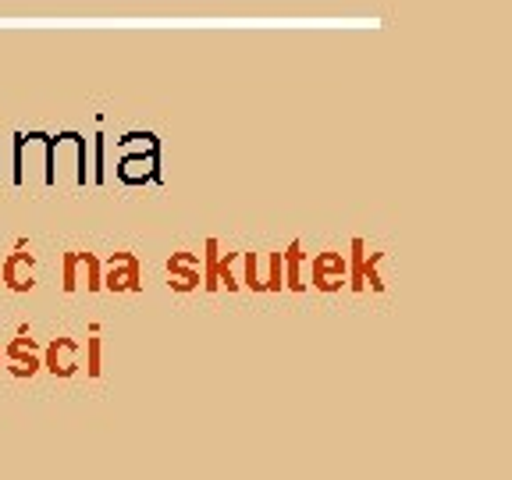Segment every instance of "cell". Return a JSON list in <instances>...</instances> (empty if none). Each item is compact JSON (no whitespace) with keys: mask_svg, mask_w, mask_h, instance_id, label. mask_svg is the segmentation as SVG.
Masks as SVG:
<instances>
[{"mask_svg":"<svg viewBox=\"0 0 512 480\" xmlns=\"http://www.w3.org/2000/svg\"><path fill=\"white\" fill-rule=\"evenodd\" d=\"M96 185H104V136H96V168L89 171Z\"/></svg>","mask_w":512,"mask_h":480,"instance_id":"obj_20","label":"cell"},{"mask_svg":"<svg viewBox=\"0 0 512 480\" xmlns=\"http://www.w3.org/2000/svg\"><path fill=\"white\" fill-rule=\"evenodd\" d=\"M242 278L239 285H246L249 292H264V274H260V256L256 253H242Z\"/></svg>","mask_w":512,"mask_h":480,"instance_id":"obj_15","label":"cell"},{"mask_svg":"<svg viewBox=\"0 0 512 480\" xmlns=\"http://www.w3.org/2000/svg\"><path fill=\"white\" fill-rule=\"evenodd\" d=\"M96 324H93V335L86 338V374L89 377H100L104 374V342H100V335H96Z\"/></svg>","mask_w":512,"mask_h":480,"instance_id":"obj_16","label":"cell"},{"mask_svg":"<svg viewBox=\"0 0 512 480\" xmlns=\"http://www.w3.org/2000/svg\"><path fill=\"white\" fill-rule=\"evenodd\" d=\"M264 274V292H281L285 288V267H281V253H267V271Z\"/></svg>","mask_w":512,"mask_h":480,"instance_id":"obj_18","label":"cell"},{"mask_svg":"<svg viewBox=\"0 0 512 480\" xmlns=\"http://www.w3.org/2000/svg\"><path fill=\"white\" fill-rule=\"evenodd\" d=\"M79 352H82V345L75 342V338H68V335H61V338H54V342L43 349V370L47 374H54V377H75L79 374Z\"/></svg>","mask_w":512,"mask_h":480,"instance_id":"obj_7","label":"cell"},{"mask_svg":"<svg viewBox=\"0 0 512 480\" xmlns=\"http://www.w3.org/2000/svg\"><path fill=\"white\" fill-rule=\"evenodd\" d=\"M168 285L171 292H196L203 285V271H200V253H189V249H178L168 260Z\"/></svg>","mask_w":512,"mask_h":480,"instance_id":"obj_8","label":"cell"},{"mask_svg":"<svg viewBox=\"0 0 512 480\" xmlns=\"http://www.w3.org/2000/svg\"><path fill=\"white\" fill-rule=\"evenodd\" d=\"M43 370V360H29V363H8L11 377H36Z\"/></svg>","mask_w":512,"mask_h":480,"instance_id":"obj_19","label":"cell"},{"mask_svg":"<svg viewBox=\"0 0 512 480\" xmlns=\"http://www.w3.org/2000/svg\"><path fill=\"white\" fill-rule=\"evenodd\" d=\"M40 168V182L54 185V160H50V136L47 132H18L15 136V171H11V178H15V185L22 189L25 185V168Z\"/></svg>","mask_w":512,"mask_h":480,"instance_id":"obj_1","label":"cell"},{"mask_svg":"<svg viewBox=\"0 0 512 480\" xmlns=\"http://www.w3.org/2000/svg\"><path fill=\"white\" fill-rule=\"evenodd\" d=\"M0 281H4V288H11V292H32V288H36V253H25V249L18 246L15 253L4 256Z\"/></svg>","mask_w":512,"mask_h":480,"instance_id":"obj_6","label":"cell"},{"mask_svg":"<svg viewBox=\"0 0 512 480\" xmlns=\"http://www.w3.org/2000/svg\"><path fill=\"white\" fill-rule=\"evenodd\" d=\"M114 171H118V178L125 185L160 182V153H125Z\"/></svg>","mask_w":512,"mask_h":480,"instance_id":"obj_9","label":"cell"},{"mask_svg":"<svg viewBox=\"0 0 512 480\" xmlns=\"http://www.w3.org/2000/svg\"><path fill=\"white\" fill-rule=\"evenodd\" d=\"M82 285H86V292L104 288V260L96 253L72 249V253L61 256V288L64 292H79Z\"/></svg>","mask_w":512,"mask_h":480,"instance_id":"obj_2","label":"cell"},{"mask_svg":"<svg viewBox=\"0 0 512 480\" xmlns=\"http://www.w3.org/2000/svg\"><path fill=\"white\" fill-rule=\"evenodd\" d=\"M310 281L317 292H342L349 281V267H345V253L338 249H324L310 260Z\"/></svg>","mask_w":512,"mask_h":480,"instance_id":"obj_5","label":"cell"},{"mask_svg":"<svg viewBox=\"0 0 512 480\" xmlns=\"http://www.w3.org/2000/svg\"><path fill=\"white\" fill-rule=\"evenodd\" d=\"M0 363H4V352H0Z\"/></svg>","mask_w":512,"mask_h":480,"instance_id":"obj_21","label":"cell"},{"mask_svg":"<svg viewBox=\"0 0 512 480\" xmlns=\"http://www.w3.org/2000/svg\"><path fill=\"white\" fill-rule=\"evenodd\" d=\"M363 253H367V242L352 239L349 256H345V267H349V281H345V285H349L352 292H363Z\"/></svg>","mask_w":512,"mask_h":480,"instance_id":"obj_13","label":"cell"},{"mask_svg":"<svg viewBox=\"0 0 512 480\" xmlns=\"http://www.w3.org/2000/svg\"><path fill=\"white\" fill-rule=\"evenodd\" d=\"M104 288L114 296H125V292H143V264H139L136 253H111L104 260Z\"/></svg>","mask_w":512,"mask_h":480,"instance_id":"obj_4","label":"cell"},{"mask_svg":"<svg viewBox=\"0 0 512 480\" xmlns=\"http://www.w3.org/2000/svg\"><path fill=\"white\" fill-rule=\"evenodd\" d=\"M121 153H160V139L153 132H128L118 139Z\"/></svg>","mask_w":512,"mask_h":480,"instance_id":"obj_14","label":"cell"},{"mask_svg":"<svg viewBox=\"0 0 512 480\" xmlns=\"http://www.w3.org/2000/svg\"><path fill=\"white\" fill-rule=\"evenodd\" d=\"M303 242H288V249L281 253V267H285V288L288 292H303L306 288V278H303Z\"/></svg>","mask_w":512,"mask_h":480,"instance_id":"obj_10","label":"cell"},{"mask_svg":"<svg viewBox=\"0 0 512 480\" xmlns=\"http://www.w3.org/2000/svg\"><path fill=\"white\" fill-rule=\"evenodd\" d=\"M381 264H384V253H363V288L370 285L374 292H384Z\"/></svg>","mask_w":512,"mask_h":480,"instance_id":"obj_17","label":"cell"},{"mask_svg":"<svg viewBox=\"0 0 512 480\" xmlns=\"http://www.w3.org/2000/svg\"><path fill=\"white\" fill-rule=\"evenodd\" d=\"M50 160H54V185H57V168H61V164L72 168V185L93 182V178H89L86 136H79V132H57V136H50Z\"/></svg>","mask_w":512,"mask_h":480,"instance_id":"obj_3","label":"cell"},{"mask_svg":"<svg viewBox=\"0 0 512 480\" xmlns=\"http://www.w3.org/2000/svg\"><path fill=\"white\" fill-rule=\"evenodd\" d=\"M0 352H4V363H29V360H40L43 349L36 338H29L22 331V335H15L8 345H0Z\"/></svg>","mask_w":512,"mask_h":480,"instance_id":"obj_11","label":"cell"},{"mask_svg":"<svg viewBox=\"0 0 512 480\" xmlns=\"http://www.w3.org/2000/svg\"><path fill=\"white\" fill-rule=\"evenodd\" d=\"M242 253H217V264H214V278L217 288H228V292H239V274H235V264H239Z\"/></svg>","mask_w":512,"mask_h":480,"instance_id":"obj_12","label":"cell"}]
</instances>
